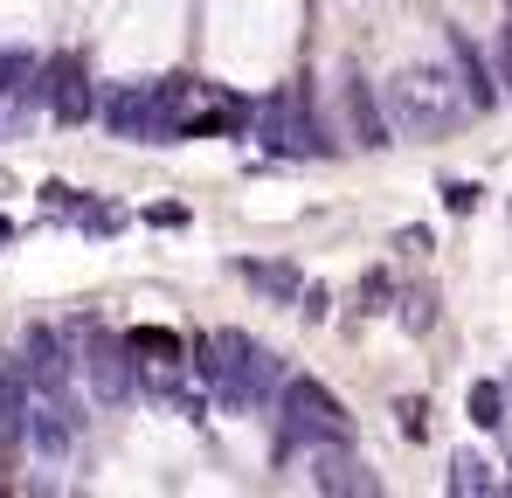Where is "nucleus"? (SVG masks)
I'll list each match as a JSON object with an SVG mask.
<instances>
[{
  "instance_id": "nucleus-7",
  "label": "nucleus",
  "mask_w": 512,
  "mask_h": 498,
  "mask_svg": "<svg viewBox=\"0 0 512 498\" xmlns=\"http://www.w3.org/2000/svg\"><path fill=\"white\" fill-rule=\"evenodd\" d=\"M35 97H42V104H49L63 125H84L90 111H97L84 56H49V63H42V77H35Z\"/></svg>"
},
{
  "instance_id": "nucleus-19",
  "label": "nucleus",
  "mask_w": 512,
  "mask_h": 498,
  "mask_svg": "<svg viewBox=\"0 0 512 498\" xmlns=\"http://www.w3.org/2000/svg\"><path fill=\"white\" fill-rule=\"evenodd\" d=\"M499 83H512V21H506V35H499Z\"/></svg>"
},
{
  "instance_id": "nucleus-11",
  "label": "nucleus",
  "mask_w": 512,
  "mask_h": 498,
  "mask_svg": "<svg viewBox=\"0 0 512 498\" xmlns=\"http://www.w3.org/2000/svg\"><path fill=\"white\" fill-rule=\"evenodd\" d=\"M340 97H346V125H353V139H360L367 153L395 146V139H388V111H381V97H374L367 83H360V77H346V83H340Z\"/></svg>"
},
{
  "instance_id": "nucleus-21",
  "label": "nucleus",
  "mask_w": 512,
  "mask_h": 498,
  "mask_svg": "<svg viewBox=\"0 0 512 498\" xmlns=\"http://www.w3.org/2000/svg\"><path fill=\"white\" fill-rule=\"evenodd\" d=\"M7 243H14V222H7V215H0V249H7Z\"/></svg>"
},
{
  "instance_id": "nucleus-16",
  "label": "nucleus",
  "mask_w": 512,
  "mask_h": 498,
  "mask_svg": "<svg viewBox=\"0 0 512 498\" xmlns=\"http://www.w3.org/2000/svg\"><path fill=\"white\" fill-rule=\"evenodd\" d=\"M443 208H450V215H471V208H478V187H471V180H443Z\"/></svg>"
},
{
  "instance_id": "nucleus-17",
  "label": "nucleus",
  "mask_w": 512,
  "mask_h": 498,
  "mask_svg": "<svg viewBox=\"0 0 512 498\" xmlns=\"http://www.w3.org/2000/svg\"><path fill=\"white\" fill-rule=\"evenodd\" d=\"M429 319H436V312H429V298H409V305H402V326H409V332H423Z\"/></svg>"
},
{
  "instance_id": "nucleus-3",
  "label": "nucleus",
  "mask_w": 512,
  "mask_h": 498,
  "mask_svg": "<svg viewBox=\"0 0 512 498\" xmlns=\"http://www.w3.org/2000/svg\"><path fill=\"white\" fill-rule=\"evenodd\" d=\"M243 118L256 125V139H263L277 160H333V153H340V146L326 139V125L312 118L305 90H270V97H256Z\"/></svg>"
},
{
  "instance_id": "nucleus-14",
  "label": "nucleus",
  "mask_w": 512,
  "mask_h": 498,
  "mask_svg": "<svg viewBox=\"0 0 512 498\" xmlns=\"http://www.w3.org/2000/svg\"><path fill=\"white\" fill-rule=\"evenodd\" d=\"M492 485H499V478H492V464H485V457H471V450H457V457H450V492L485 498Z\"/></svg>"
},
{
  "instance_id": "nucleus-9",
  "label": "nucleus",
  "mask_w": 512,
  "mask_h": 498,
  "mask_svg": "<svg viewBox=\"0 0 512 498\" xmlns=\"http://www.w3.org/2000/svg\"><path fill=\"white\" fill-rule=\"evenodd\" d=\"M77 436V415H70V395H42L28 388V409H21V443L42 450V457H63Z\"/></svg>"
},
{
  "instance_id": "nucleus-1",
  "label": "nucleus",
  "mask_w": 512,
  "mask_h": 498,
  "mask_svg": "<svg viewBox=\"0 0 512 498\" xmlns=\"http://www.w3.org/2000/svg\"><path fill=\"white\" fill-rule=\"evenodd\" d=\"M381 111H388V132H409V139H450L464 118H471V97L450 63H409L395 70V83L381 90Z\"/></svg>"
},
{
  "instance_id": "nucleus-15",
  "label": "nucleus",
  "mask_w": 512,
  "mask_h": 498,
  "mask_svg": "<svg viewBox=\"0 0 512 498\" xmlns=\"http://www.w3.org/2000/svg\"><path fill=\"white\" fill-rule=\"evenodd\" d=\"M464 409H471V422H478V429H499V422H506V388H499V381H478Z\"/></svg>"
},
{
  "instance_id": "nucleus-22",
  "label": "nucleus",
  "mask_w": 512,
  "mask_h": 498,
  "mask_svg": "<svg viewBox=\"0 0 512 498\" xmlns=\"http://www.w3.org/2000/svg\"><path fill=\"white\" fill-rule=\"evenodd\" d=\"M506 14H512V0H506Z\"/></svg>"
},
{
  "instance_id": "nucleus-18",
  "label": "nucleus",
  "mask_w": 512,
  "mask_h": 498,
  "mask_svg": "<svg viewBox=\"0 0 512 498\" xmlns=\"http://www.w3.org/2000/svg\"><path fill=\"white\" fill-rule=\"evenodd\" d=\"M21 111H28V104H14V97H0V139H7V132L21 125Z\"/></svg>"
},
{
  "instance_id": "nucleus-20",
  "label": "nucleus",
  "mask_w": 512,
  "mask_h": 498,
  "mask_svg": "<svg viewBox=\"0 0 512 498\" xmlns=\"http://www.w3.org/2000/svg\"><path fill=\"white\" fill-rule=\"evenodd\" d=\"M395 415H402V429H409V436H423V402H402Z\"/></svg>"
},
{
  "instance_id": "nucleus-4",
  "label": "nucleus",
  "mask_w": 512,
  "mask_h": 498,
  "mask_svg": "<svg viewBox=\"0 0 512 498\" xmlns=\"http://www.w3.org/2000/svg\"><path fill=\"white\" fill-rule=\"evenodd\" d=\"M277 415H284V436L305 443V450H326V443H353V415L333 402L326 381L298 374V381H277Z\"/></svg>"
},
{
  "instance_id": "nucleus-23",
  "label": "nucleus",
  "mask_w": 512,
  "mask_h": 498,
  "mask_svg": "<svg viewBox=\"0 0 512 498\" xmlns=\"http://www.w3.org/2000/svg\"><path fill=\"white\" fill-rule=\"evenodd\" d=\"M506 485H512V478H506Z\"/></svg>"
},
{
  "instance_id": "nucleus-12",
  "label": "nucleus",
  "mask_w": 512,
  "mask_h": 498,
  "mask_svg": "<svg viewBox=\"0 0 512 498\" xmlns=\"http://www.w3.org/2000/svg\"><path fill=\"white\" fill-rule=\"evenodd\" d=\"M312 485H319V492H333V498H346V492L374 498V492H381V478H374V471H367L360 457H346V443H326V457H319Z\"/></svg>"
},
{
  "instance_id": "nucleus-8",
  "label": "nucleus",
  "mask_w": 512,
  "mask_h": 498,
  "mask_svg": "<svg viewBox=\"0 0 512 498\" xmlns=\"http://www.w3.org/2000/svg\"><path fill=\"white\" fill-rule=\"evenodd\" d=\"M14 367H21V381L42 388V395H70V381H77V360L63 353V339H56L49 326L21 332V360H14Z\"/></svg>"
},
{
  "instance_id": "nucleus-2",
  "label": "nucleus",
  "mask_w": 512,
  "mask_h": 498,
  "mask_svg": "<svg viewBox=\"0 0 512 498\" xmlns=\"http://www.w3.org/2000/svg\"><path fill=\"white\" fill-rule=\"evenodd\" d=\"M194 367L222 388V402H236V409H250L263 395H277V381H284V367H277V353L270 346H256L250 332H208L201 346H194Z\"/></svg>"
},
{
  "instance_id": "nucleus-13",
  "label": "nucleus",
  "mask_w": 512,
  "mask_h": 498,
  "mask_svg": "<svg viewBox=\"0 0 512 498\" xmlns=\"http://www.w3.org/2000/svg\"><path fill=\"white\" fill-rule=\"evenodd\" d=\"M236 277H243V284H256L263 298H277V305H291V298L305 291V277H298L291 263H250V256H243V263H236Z\"/></svg>"
},
{
  "instance_id": "nucleus-5",
  "label": "nucleus",
  "mask_w": 512,
  "mask_h": 498,
  "mask_svg": "<svg viewBox=\"0 0 512 498\" xmlns=\"http://www.w3.org/2000/svg\"><path fill=\"white\" fill-rule=\"evenodd\" d=\"M77 367H84V388H90V402H97V409H125V402H132V388H139V353H132L111 326H84Z\"/></svg>"
},
{
  "instance_id": "nucleus-10",
  "label": "nucleus",
  "mask_w": 512,
  "mask_h": 498,
  "mask_svg": "<svg viewBox=\"0 0 512 498\" xmlns=\"http://www.w3.org/2000/svg\"><path fill=\"white\" fill-rule=\"evenodd\" d=\"M450 70H457V83H464L471 111H492V104H499V77L485 70V56H478V42H471L464 28H450Z\"/></svg>"
},
{
  "instance_id": "nucleus-6",
  "label": "nucleus",
  "mask_w": 512,
  "mask_h": 498,
  "mask_svg": "<svg viewBox=\"0 0 512 498\" xmlns=\"http://www.w3.org/2000/svg\"><path fill=\"white\" fill-rule=\"evenodd\" d=\"M104 125H111L118 139H139V146H167V139H173V111L160 104L153 83H125V90H111V97H104Z\"/></svg>"
}]
</instances>
